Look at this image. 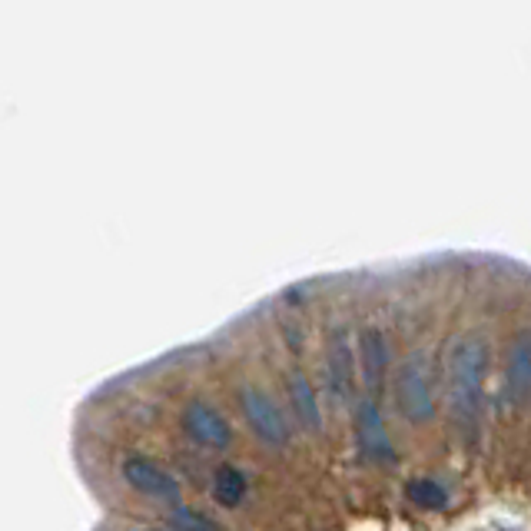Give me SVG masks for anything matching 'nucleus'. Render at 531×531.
I'll list each match as a JSON object with an SVG mask.
<instances>
[{
  "mask_svg": "<svg viewBox=\"0 0 531 531\" xmlns=\"http://www.w3.org/2000/svg\"><path fill=\"white\" fill-rule=\"evenodd\" d=\"M488 372V342L482 336H458L445 356V382L455 422H462L465 432L475 429L478 409H482V385Z\"/></svg>",
  "mask_w": 531,
  "mask_h": 531,
  "instance_id": "f257e3e1",
  "label": "nucleus"
},
{
  "mask_svg": "<svg viewBox=\"0 0 531 531\" xmlns=\"http://www.w3.org/2000/svg\"><path fill=\"white\" fill-rule=\"evenodd\" d=\"M395 402H399V412L409 422H429L435 412V395H432V369L429 359L422 352H415L402 362L399 376H395Z\"/></svg>",
  "mask_w": 531,
  "mask_h": 531,
  "instance_id": "f03ea898",
  "label": "nucleus"
},
{
  "mask_svg": "<svg viewBox=\"0 0 531 531\" xmlns=\"http://www.w3.org/2000/svg\"><path fill=\"white\" fill-rule=\"evenodd\" d=\"M239 402H243V412H246V422L253 425V432L263 439L266 445H286L289 442V425L283 419V412H279V405L269 399L266 392L253 389V385H246L243 392H239Z\"/></svg>",
  "mask_w": 531,
  "mask_h": 531,
  "instance_id": "7ed1b4c3",
  "label": "nucleus"
},
{
  "mask_svg": "<svg viewBox=\"0 0 531 531\" xmlns=\"http://www.w3.org/2000/svg\"><path fill=\"white\" fill-rule=\"evenodd\" d=\"M183 429L190 432V439H196L206 449H226L233 442V432H229L226 419L216 409H210L203 399H196L186 405L183 412Z\"/></svg>",
  "mask_w": 531,
  "mask_h": 531,
  "instance_id": "20e7f679",
  "label": "nucleus"
},
{
  "mask_svg": "<svg viewBox=\"0 0 531 531\" xmlns=\"http://www.w3.org/2000/svg\"><path fill=\"white\" fill-rule=\"evenodd\" d=\"M356 435H359V449H362V455L372 458V462H392V458H395L392 442H389V435H385V425H382L379 402H372L369 395L359 402Z\"/></svg>",
  "mask_w": 531,
  "mask_h": 531,
  "instance_id": "39448f33",
  "label": "nucleus"
},
{
  "mask_svg": "<svg viewBox=\"0 0 531 531\" xmlns=\"http://www.w3.org/2000/svg\"><path fill=\"white\" fill-rule=\"evenodd\" d=\"M123 478H127V482L143 495L166 498V502H176V498H180V485H176V478L170 472H163V468L156 462H150V458L130 455L127 462H123Z\"/></svg>",
  "mask_w": 531,
  "mask_h": 531,
  "instance_id": "423d86ee",
  "label": "nucleus"
},
{
  "mask_svg": "<svg viewBox=\"0 0 531 531\" xmlns=\"http://www.w3.org/2000/svg\"><path fill=\"white\" fill-rule=\"evenodd\" d=\"M326 372H329V395L336 402H342L352 392V349L349 336L342 329H336L329 336V352H326Z\"/></svg>",
  "mask_w": 531,
  "mask_h": 531,
  "instance_id": "0eeeda50",
  "label": "nucleus"
},
{
  "mask_svg": "<svg viewBox=\"0 0 531 531\" xmlns=\"http://www.w3.org/2000/svg\"><path fill=\"white\" fill-rule=\"evenodd\" d=\"M531 392V332H522L512 342L508 352V369H505V399L508 402H525Z\"/></svg>",
  "mask_w": 531,
  "mask_h": 531,
  "instance_id": "6e6552de",
  "label": "nucleus"
},
{
  "mask_svg": "<svg viewBox=\"0 0 531 531\" xmlns=\"http://www.w3.org/2000/svg\"><path fill=\"white\" fill-rule=\"evenodd\" d=\"M359 352H362V379H366L369 389L379 392L382 376H385V362H389V352H385L382 332L379 329H362Z\"/></svg>",
  "mask_w": 531,
  "mask_h": 531,
  "instance_id": "1a4fd4ad",
  "label": "nucleus"
},
{
  "mask_svg": "<svg viewBox=\"0 0 531 531\" xmlns=\"http://www.w3.org/2000/svg\"><path fill=\"white\" fill-rule=\"evenodd\" d=\"M289 395H293V409H296L299 419H303L306 429L309 432H319L322 415H319L316 389H312V382L303 376V372H293V376H289Z\"/></svg>",
  "mask_w": 531,
  "mask_h": 531,
  "instance_id": "9d476101",
  "label": "nucleus"
},
{
  "mask_svg": "<svg viewBox=\"0 0 531 531\" xmlns=\"http://www.w3.org/2000/svg\"><path fill=\"white\" fill-rule=\"evenodd\" d=\"M246 495V478L239 468L233 465H220L216 468V482H213V498L223 508H236Z\"/></svg>",
  "mask_w": 531,
  "mask_h": 531,
  "instance_id": "9b49d317",
  "label": "nucleus"
},
{
  "mask_svg": "<svg viewBox=\"0 0 531 531\" xmlns=\"http://www.w3.org/2000/svg\"><path fill=\"white\" fill-rule=\"evenodd\" d=\"M405 492H409V498L419 508H445L449 505V492H445L439 482H432V478H412Z\"/></svg>",
  "mask_w": 531,
  "mask_h": 531,
  "instance_id": "f8f14e48",
  "label": "nucleus"
},
{
  "mask_svg": "<svg viewBox=\"0 0 531 531\" xmlns=\"http://www.w3.org/2000/svg\"><path fill=\"white\" fill-rule=\"evenodd\" d=\"M173 522L180 525V531H220V528H216L213 522H206L203 515L190 512V508H176Z\"/></svg>",
  "mask_w": 531,
  "mask_h": 531,
  "instance_id": "ddd939ff",
  "label": "nucleus"
},
{
  "mask_svg": "<svg viewBox=\"0 0 531 531\" xmlns=\"http://www.w3.org/2000/svg\"><path fill=\"white\" fill-rule=\"evenodd\" d=\"M143 531H166V528H143Z\"/></svg>",
  "mask_w": 531,
  "mask_h": 531,
  "instance_id": "4468645a",
  "label": "nucleus"
}]
</instances>
